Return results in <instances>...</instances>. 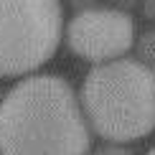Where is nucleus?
I'll return each instance as SVG.
<instances>
[{"label":"nucleus","instance_id":"39448f33","mask_svg":"<svg viewBox=\"0 0 155 155\" xmlns=\"http://www.w3.org/2000/svg\"><path fill=\"white\" fill-rule=\"evenodd\" d=\"M132 46L137 51V61L145 64V66H150V69H155V25L143 31Z\"/></svg>","mask_w":155,"mask_h":155},{"label":"nucleus","instance_id":"20e7f679","mask_svg":"<svg viewBox=\"0 0 155 155\" xmlns=\"http://www.w3.org/2000/svg\"><path fill=\"white\" fill-rule=\"evenodd\" d=\"M66 41L76 56L92 64H107L132 48L135 21L120 8H87L69 21Z\"/></svg>","mask_w":155,"mask_h":155},{"label":"nucleus","instance_id":"0eeeda50","mask_svg":"<svg viewBox=\"0 0 155 155\" xmlns=\"http://www.w3.org/2000/svg\"><path fill=\"white\" fill-rule=\"evenodd\" d=\"M147 155H155V147H153V150H150V153H147Z\"/></svg>","mask_w":155,"mask_h":155},{"label":"nucleus","instance_id":"f257e3e1","mask_svg":"<svg viewBox=\"0 0 155 155\" xmlns=\"http://www.w3.org/2000/svg\"><path fill=\"white\" fill-rule=\"evenodd\" d=\"M89 125L66 79L38 74L0 102V155H87Z\"/></svg>","mask_w":155,"mask_h":155},{"label":"nucleus","instance_id":"423d86ee","mask_svg":"<svg viewBox=\"0 0 155 155\" xmlns=\"http://www.w3.org/2000/svg\"><path fill=\"white\" fill-rule=\"evenodd\" d=\"M87 155H135L127 145H117V143H107L102 147H97V150L87 153Z\"/></svg>","mask_w":155,"mask_h":155},{"label":"nucleus","instance_id":"f03ea898","mask_svg":"<svg viewBox=\"0 0 155 155\" xmlns=\"http://www.w3.org/2000/svg\"><path fill=\"white\" fill-rule=\"evenodd\" d=\"M81 114L109 143H132L155 130V69L135 59L94 64L81 84Z\"/></svg>","mask_w":155,"mask_h":155},{"label":"nucleus","instance_id":"7ed1b4c3","mask_svg":"<svg viewBox=\"0 0 155 155\" xmlns=\"http://www.w3.org/2000/svg\"><path fill=\"white\" fill-rule=\"evenodd\" d=\"M61 0H0V76H23L56 54Z\"/></svg>","mask_w":155,"mask_h":155}]
</instances>
